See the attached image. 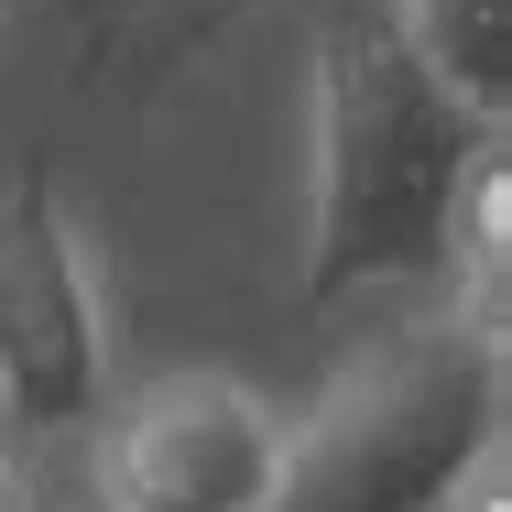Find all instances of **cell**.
<instances>
[{
    "mask_svg": "<svg viewBox=\"0 0 512 512\" xmlns=\"http://www.w3.org/2000/svg\"><path fill=\"white\" fill-rule=\"evenodd\" d=\"M458 262H502V131L425 77L393 11H338L316 33L306 306L447 284Z\"/></svg>",
    "mask_w": 512,
    "mask_h": 512,
    "instance_id": "obj_1",
    "label": "cell"
},
{
    "mask_svg": "<svg viewBox=\"0 0 512 512\" xmlns=\"http://www.w3.org/2000/svg\"><path fill=\"white\" fill-rule=\"evenodd\" d=\"M284 469V414L229 371H164L99 436L109 512H262Z\"/></svg>",
    "mask_w": 512,
    "mask_h": 512,
    "instance_id": "obj_3",
    "label": "cell"
},
{
    "mask_svg": "<svg viewBox=\"0 0 512 512\" xmlns=\"http://www.w3.org/2000/svg\"><path fill=\"white\" fill-rule=\"evenodd\" d=\"M0 414L11 425H88L99 414V295L55 175L22 164L0 186Z\"/></svg>",
    "mask_w": 512,
    "mask_h": 512,
    "instance_id": "obj_4",
    "label": "cell"
},
{
    "mask_svg": "<svg viewBox=\"0 0 512 512\" xmlns=\"http://www.w3.org/2000/svg\"><path fill=\"white\" fill-rule=\"evenodd\" d=\"M393 33L425 55V77L458 109H480L502 131V109H512V0H393Z\"/></svg>",
    "mask_w": 512,
    "mask_h": 512,
    "instance_id": "obj_5",
    "label": "cell"
},
{
    "mask_svg": "<svg viewBox=\"0 0 512 512\" xmlns=\"http://www.w3.org/2000/svg\"><path fill=\"white\" fill-rule=\"evenodd\" d=\"M447 512H512V480H502V458H480L469 480H458V502Z\"/></svg>",
    "mask_w": 512,
    "mask_h": 512,
    "instance_id": "obj_6",
    "label": "cell"
},
{
    "mask_svg": "<svg viewBox=\"0 0 512 512\" xmlns=\"http://www.w3.org/2000/svg\"><path fill=\"white\" fill-rule=\"evenodd\" d=\"M0 512H22V469L11 458H0Z\"/></svg>",
    "mask_w": 512,
    "mask_h": 512,
    "instance_id": "obj_7",
    "label": "cell"
},
{
    "mask_svg": "<svg viewBox=\"0 0 512 512\" xmlns=\"http://www.w3.org/2000/svg\"><path fill=\"white\" fill-rule=\"evenodd\" d=\"M480 458H502V338L491 316H447L349 360L284 425L262 512H447Z\"/></svg>",
    "mask_w": 512,
    "mask_h": 512,
    "instance_id": "obj_2",
    "label": "cell"
}]
</instances>
